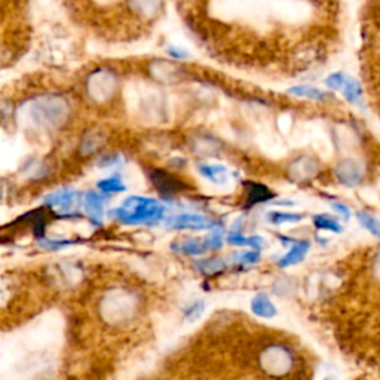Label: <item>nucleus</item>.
I'll return each mask as SVG.
<instances>
[{"instance_id":"19","label":"nucleus","mask_w":380,"mask_h":380,"mask_svg":"<svg viewBox=\"0 0 380 380\" xmlns=\"http://www.w3.org/2000/svg\"><path fill=\"white\" fill-rule=\"evenodd\" d=\"M171 248L174 251L181 252V254H186V256H202L205 251H208V247H206L205 241L202 243V241L193 239V238L183 241V243H180L177 245L172 244Z\"/></svg>"},{"instance_id":"29","label":"nucleus","mask_w":380,"mask_h":380,"mask_svg":"<svg viewBox=\"0 0 380 380\" xmlns=\"http://www.w3.org/2000/svg\"><path fill=\"white\" fill-rule=\"evenodd\" d=\"M223 243H225V238H223V234L220 229H213V232L205 238V244L206 247H208V250H220L223 247Z\"/></svg>"},{"instance_id":"9","label":"nucleus","mask_w":380,"mask_h":380,"mask_svg":"<svg viewBox=\"0 0 380 380\" xmlns=\"http://www.w3.org/2000/svg\"><path fill=\"white\" fill-rule=\"evenodd\" d=\"M319 172L318 160L312 156L302 155L289 165V176L291 180L298 183H306L314 180Z\"/></svg>"},{"instance_id":"22","label":"nucleus","mask_w":380,"mask_h":380,"mask_svg":"<svg viewBox=\"0 0 380 380\" xmlns=\"http://www.w3.org/2000/svg\"><path fill=\"white\" fill-rule=\"evenodd\" d=\"M195 268L206 276H213L226 271V263L222 259H204L195 261Z\"/></svg>"},{"instance_id":"23","label":"nucleus","mask_w":380,"mask_h":380,"mask_svg":"<svg viewBox=\"0 0 380 380\" xmlns=\"http://www.w3.org/2000/svg\"><path fill=\"white\" fill-rule=\"evenodd\" d=\"M101 146H102V138L98 134V131H88L82 138V143H80V153L88 156L91 153L97 152Z\"/></svg>"},{"instance_id":"6","label":"nucleus","mask_w":380,"mask_h":380,"mask_svg":"<svg viewBox=\"0 0 380 380\" xmlns=\"http://www.w3.org/2000/svg\"><path fill=\"white\" fill-rule=\"evenodd\" d=\"M364 165L355 158H344L335 168L336 180L344 188H356L364 181Z\"/></svg>"},{"instance_id":"28","label":"nucleus","mask_w":380,"mask_h":380,"mask_svg":"<svg viewBox=\"0 0 380 380\" xmlns=\"http://www.w3.org/2000/svg\"><path fill=\"white\" fill-rule=\"evenodd\" d=\"M39 247L45 248V250H52V251H56V250H61L64 247H68L73 244V241H67V239H48V238H42L39 239Z\"/></svg>"},{"instance_id":"11","label":"nucleus","mask_w":380,"mask_h":380,"mask_svg":"<svg viewBox=\"0 0 380 380\" xmlns=\"http://www.w3.org/2000/svg\"><path fill=\"white\" fill-rule=\"evenodd\" d=\"M309 250H310L309 241H294L290 251L287 252L284 257L280 259L278 266L281 269H287V268L294 266V264H298V263L305 260Z\"/></svg>"},{"instance_id":"1","label":"nucleus","mask_w":380,"mask_h":380,"mask_svg":"<svg viewBox=\"0 0 380 380\" xmlns=\"http://www.w3.org/2000/svg\"><path fill=\"white\" fill-rule=\"evenodd\" d=\"M70 102L63 96H39L29 101V116L40 128L56 130L68 121L70 116Z\"/></svg>"},{"instance_id":"3","label":"nucleus","mask_w":380,"mask_h":380,"mask_svg":"<svg viewBox=\"0 0 380 380\" xmlns=\"http://www.w3.org/2000/svg\"><path fill=\"white\" fill-rule=\"evenodd\" d=\"M296 364V356L293 351L285 344H271L260 355V365L264 373L269 376H285L289 374Z\"/></svg>"},{"instance_id":"25","label":"nucleus","mask_w":380,"mask_h":380,"mask_svg":"<svg viewBox=\"0 0 380 380\" xmlns=\"http://www.w3.org/2000/svg\"><path fill=\"white\" fill-rule=\"evenodd\" d=\"M314 226L319 230H327V232H333V234H340L343 230L342 225L336 220V218H333L327 214H317L314 217Z\"/></svg>"},{"instance_id":"18","label":"nucleus","mask_w":380,"mask_h":380,"mask_svg":"<svg viewBox=\"0 0 380 380\" xmlns=\"http://www.w3.org/2000/svg\"><path fill=\"white\" fill-rule=\"evenodd\" d=\"M342 94H343V98L347 100L349 105H360L361 100H363V85L360 80H356L354 77H349L347 79V82H344L343 88H342Z\"/></svg>"},{"instance_id":"20","label":"nucleus","mask_w":380,"mask_h":380,"mask_svg":"<svg viewBox=\"0 0 380 380\" xmlns=\"http://www.w3.org/2000/svg\"><path fill=\"white\" fill-rule=\"evenodd\" d=\"M199 174L215 184H223L227 180V168L225 165H206L202 164L198 167Z\"/></svg>"},{"instance_id":"34","label":"nucleus","mask_w":380,"mask_h":380,"mask_svg":"<svg viewBox=\"0 0 380 380\" xmlns=\"http://www.w3.org/2000/svg\"><path fill=\"white\" fill-rule=\"evenodd\" d=\"M331 208L337 213V215H340L343 220H349L352 211L348 205H344L343 202H331Z\"/></svg>"},{"instance_id":"8","label":"nucleus","mask_w":380,"mask_h":380,"mask_svg":"<svg viewBox=\"0 0 380 380\" xmlns=\"http://www.w3.org/2000/svg\"><path fill=\"white\" fill-rule=\"evenodd\" d=\"M168 227L178 230H208L215 227V222L202 214H178L167 218Z\"/></svg>"},{"instance_id":"17","label":"nucleus","mask_w":380,"mask_h":380,"mask_svg":"<svg viewBox=\"0 0 380 380\" xmlns=\"http://www.w3.org/2000/svg\"><path fill=\"white\" fill-rule=\"evenodd\" d=\"M290 96L293 97H298V98H307L312 101H326L328 98V94L324 91H321L319 88L310 86V85H297V86H291L289 91Z\"/></svg>"},{"instance_id":"15","label":"nucleus","mask_w":380,"mask_h":380,"mask_svg":"<svg viewBox=\"0 0 380 380\" xmlns=\"http://www.w3.org/2000/svg\"><path fill=\"white\" fill-rule=\"evenodd\" d=\"M24 225H29L33 229V234L38 239L45 238V230H46V217L42 210L30 211L20 218Z\"/></svg>"},{"instance_id":"26","label":"nucleus","mask_w":380,"mask_h":380,"mask_svg":"<svg viewBox=\"0 0 380 380\" xmlns=\"http://www.w3.org/2000/svg\"><path fill=\"white\" fill-rule=\"evenodd\" d=\"M303 214L296 213H282V211H272L268 214V222L271 225H284V223H298L303 220Z\"/></svg>"},{"instance_id":"27","label":"nucleus","mask_w":380,"mask_h":380,"mask_svg":"<svg viewBox=\"0 0 380 380\" xmlns=\"http://www.w3.org/2000/svg\"><path fill=\"white\" fill-rule=\"evenodd\" d=\"M226 239H227V243L234 247H250V238L241 232V229H238V227L230 230Z\"/></svg>"},{"instance_id":"7","label":"nucleus","mask_w":380,"mask_h":380,"mask_svg":"<svg viewBox=\"0 0 380 380\" xmlns=\"http://www.w3.org/2000/svg\"><path fill=\"white\" fill-rule=\"evenodd\" d=\"M149 178H151L155 189L160 195H164V197H172V195L189 189V184H186L178 177L169 174V172L164 169H158V168L152 169L151 172H149Z\"/></svg>"},{"instance_id":"13","label":"nucleus","mask_w":380,"mask_h":380,"mask_svg":"<svg viewBox=\"0 0 380 380\" xmlns=\"http://www.w3.org/2000/svg\"><path fill=\"white\" fill-rule=\"evenodd\" d=\"M251 312L257 318L272 319L278 314V310H276V306L272 303L266 293H259L251 301Z\"/></svg>"},{"instance_id":"4","label":"nucleus","mask_w":380,"mask_h":380,"mask_svg":"<svg viewBox=\"0 0 380 380\" xmlns=\"http://www.w3.org/2000/svg\"><path fill=\"white\" fill-rule=\"evenodd\" d=\"M88 94L96 101H106L113 97L118 89V76L107 68H98L91 73L86 80Z\"/></svg>"},{"instance_id":"31","label":"nucleus","mask_w":380,"mask_h":380,"mask_svg":"<svg viewBox=\"0 0 380 380\" xmlns=\"http://www.w3.org/2000/svg\"><path fill=\"white\" fill-rule=\"evenodd\" d=\"M235 260L239 264H256L260 260V251H245V252H239V254H235Z\"/></svg>"},{"instance_id":"30","label":"nucleus","mask_w":380,"mask_h":380,"mask_svg":"<svg viewBox=\"0 0 380 380\" xmlns=\"http://www.w3.org/2000/svg\"><path fill=\"white\" fill-rule=\"evenodd\" d=\"M348 76L342 73V72H336V73H331L327 79H326V85L327 88H330L331 91H342L344 82H347Z\"/></svg>"},{"instance_id":"35","label":"nucleus","mask_w":380,"mask_h":380,"mask_svg":"<svg viewBox=\"0 0 380 380\" xmlns=\"http://www.w3.org/2000/svg\"><path fill=\"white\" fill-rule=\"evenodd\" d=\"M167 52L172 56V59H176V60H184V59H188V56H189V52L183 51L181 48H177V46H168Z\"/></svg>"},{"instance_id":"33","label":"nucleus","mask_w":380,"mask_h":380,"mask_svg":"<svg viewBox=\"0 0 380 380\" xmlns=\"http://www.w3.org/2000/svg\"><path fill=\"white\" fill-rule=\"evenodd\" d=\"M370 273L373 276L374 282L380 284V250H377L374 252V256L370 261Z\"/></svg>"},{"instance_id":"21","label":"nucleus","mask_w":380,"mask_h":380,"mask_svg":"<svg viewBox=\"0 0 380 380\" xmlns=\"http://www.w3.org/2000/svg\"><path fill=\"white\" fill-rule=\"evenodd\" d=\"M356 220H358L360 226L365 229L372 236L380 239V220L374 214L368 211H358L356 213Z\"/></svg>"},{"instance_id":"14","label":"nucleus","mask_w":380,"mask_h":380,"mask_svg":"<svg viewBox=\"0 0 380 380\" xmlns=\"http://www.w3.org/2000/svg\"><path fill=\"white\" fill-rule=\"evenodd\" d=\"M275 199V193L260 183H247V208Z\"/></svg>"},{"instance_id":"10","label":"nucleus","mask_w":380,"mask_h":380,"mask_svg":"<svg viewBox=\"0 0 380 380\" xmlns=\"http://www.w3.org/2000/svg\"><path fill=\"white\" fill-rule=\"evenodd\" d=\"M105 202L106 199L96 190H88L84 197V206L89 217V220L100 226L102 217H105Z\"/></svg>"},{"instance_id":"12","label":"nucleus","mask_w":380,"mask_h":380,"mask_svg":"<svg viewBox=\"0 0 380 380\" xmlns=\"http://www.w3.org/2000/svg\"><path fill=\"white\" fill-rule=\"evenodd\" d=\"M77 198V193L75 190H59L51 193L50 197L45 198V205L50 206L52 210L59 211H68L73 206Z\"/></svg>"},{"instance_id":"32","label":"nucleus","mask_w":380,"mask_h":380,"mask_svg":"<svg viewBox=\"0 0 380 380\" xmlns=\"http://www.w3.org/2000/svg\"><path fill=\"white\" fill-rule=\"evenodd\" d=\"M204 309H205V303L202 301H198V302H195L193 305H190L188 309H186V312H184V318H186L188 321H197L202 312H204Z\"/></svg>"},{"instance_id":"16","label":"nucleus","mask_w":380,"mask_h":380,"mask_svg":"<svg viewBox=\"0 0 380 380\" xmlns=\"http://www.w3.org/2000/svg\"><path fill=\"white\" fill-rule=\"evenodd\" d=\"M164 0H130V9L140 17H152L162 8Z\"/></svg>"},{"instance_id":"5","label":"nucleus","mask_w":380,"mask_h":380,"mask_svg":"<svg viewBox=\"0 0 380 380\" xmlns=\"http://www.w3.org/2000/svg\"><path fill=\"white\" fill-rule=\"evenodd\" d=\"M135 310V297L126 290H113L110 294L106 296L105 303H102V312H106V317L121 322L125 318L132 317L130 310Z\"/></svg>"},{"instance_id":"2","label":"nucleus","mask_w":380,"mask_h":380,"mask_svg":"<svg viewBox=\"0 0 380 380\" xmlns=\"http://www.w3.org/2000/svg\"><path fill=\"white\" fill-rule=\"evenodd\" d=\"M164 205L153 198L130 197L123 201V205L109 213L110 217L126 226L156 225L164 217Z\"/></svg>"},{"instance_id":"24","label":"nucleus","mask_w":380,"mask_h":380,"mask_svg":"<svg viewBox=\"0 0 380 380\" xmlns=\"http://www.w3.org/2000/svg\"><path fill=\"white\" fill-rule=\"evenodd\" d=\"M97 188L102 192V193H118V192H125L126 186L122 180V177L119 174L110 176L107 178H102L97 183Z\"/></svg>"}]
</instances>
